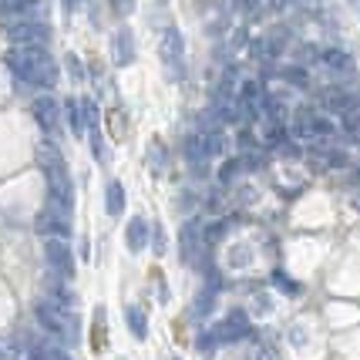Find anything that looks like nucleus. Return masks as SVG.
<instances>
[{
    "instance_id": "f257e3e1",
    "label": "nucleus",
    "mask_w": 360,
    "mask_h": 360,
    "mask_svg": "<svg viewBox=\"0 0 360 360\" xmlns=\"http://www.w3.org/2000/svg\"><path fill=\"white\" fill-rule=\"evenodd\" d=\"M4 64L11 68V75L31 88H44L51 91L61 71H58V61L51 58L47 47H24V44H11V51L4 54Z\"/></svg>"
},
{
    "instance_id": "f03ea898",
    "label": "nucleus",
    "mask_w": 360,
    "mask_h": 360,
    "mask_svg": "<svg viewBox=\"0 0 360 360\" xmlns=\"http://www.w3.org/2000/svg\"><path fill=\"white\" fill-rule=\"evenodd\" d=\"M37 165H41V172H44V179H47L51 205L71 212V209H75V186H71V175H68V165H64L61 152H58L51 141H44V145L37 148Z\"/></svg>"
},
{
    "instance_id": "7ed1b4c3",
    "label": "nucleus",
    "mask_w": 360,
    "mask_h": 360,
    "mask_svg": "<svg viewBox=\"0 0 360 360\" xmlns=\"http://www.w3.org/2000/svg\"><path fill=\"white\" fill-rule=\"evenodd\" d=\"M34 316L41 320V327L51 333H61V337H75V314H71V303H64L58 297H41L34 300Z\"/></svg>"
},
{
    "instance_id": "20e7f679",
    "label": "nucleus",
    "mask_w": 360,
    "mask_h": 360,
    "mask_svg": "<svg viewBox=\"0 0 360 360\" xmlns=\"http://www.w3.org/2000/svg\"><path fill=\"white\" fill-rule=\"evenodd\" d=\"M158 58H162L172 81L186 78V37H182V31L175 24H169L162 31V37H158Z\"/></svg>"
},
{
    "instance_id": "39448f33",
    "label": "nucleus",
    "mask_w": 360,
    "mask_h": 360,
    "mask_svg": "<svg viewBox=\"0 0 360 360\" xmlns=\"http://www.w3.org/2000/svg\"><path fill=\"white\" fill-rule=\"evenodd\" d=\"M290 131H293L297 139H303V141H314V139H330V135H337V125H333V118H330V115H323V111L297 108Z\"/></svg>"
},
{
    "instance_id": "423d86ee",
    "label": "nucleus",
    "mask_w": 360,
    "mask_h": 360,
    "mask_svg": "<svg viewBox=\"0 0 360 360\" xmlns=\"http://www.w3.org/2000/svg\"><path fill=\"white\" fill-rule=\"evenodd\" d=\"M7 41L24 47H47L51 27L44 17H17V20H7Z\"/></svg>"
},
{
    "instance_id": "0eeeda50",
    "label": "nucleus",
    "mask_w": 360,
    "mask_h": 360,
    "mask_svg": "<svg viewBox=\"0 0 360 360\" xmlns=\"http://www.w3.org/2000/svg\"><path fill=\"white\" fill-rule=\"evenodd\" d=\"M252 333V320L246 310H233V314H226V320L216 323L212 330V340H219V344H236V340H246Z\"/></svg>"
},
{
    "instance_id": "6e6552de",
    "label": "nucleus",
    "mask_w": 360,
    "mask_h": 360,
    "mask_svg": "<svg viewBox=\"0 0 360 360\" xmlns=\"http://www.w3.org/2000/svg\"><path fill=\"white\" fill-rule=\"evenodd\" d=\"M320 101L333 115H350V111L360 108V88H354V84H333V88H327L320 94Z\"/></svg>"
},
{
    "instance_id": "1a4fd4ad",
    "label": "nucleus",
    "mask_w": 360,
    "mask_h": 360,
    "mask_svg": "<svg viewBox=\"0 0 360 360\" xmlns=\"http://www.w3.org/2000/svg\"><path fill=\"white\" fill-rule=\"evenodd\" d=\"M44 256H47V263L58 269L64 280L75 276V256H71V250H68V239H64V236H47Z\"/></svg>"
},
{
    "instance_id": "9d476101",
    "label": "nucleus",
    "mask_w": 360,
    "mask_h": 360,
    "mask_svg": "<svg viewBox=\"0 0 360 360\" xmlns=\"http://www.w3.org/2000/svg\"><path fill=\"white\" fill-rule=\"evenodd\" d=\"M34 229L41 236H71V212H64L58 205H47L44 212H37V219H34Z\"/></svg>"
},
{
    "instance_id": "9b49d317",
    "label": "nucleus",
    "mask_w": 360,
    "mask_h": 360,
    "mask_svg": "<svg viewBox=\"0 0 360 360\" xmlns=\"http://www.w3.org/2000/svg\"><path fill=\"white\" fill-rule=\"evenodd\" d=\"M263 105H266V98H263L259 81L246 78L243 84H239V94H236V108H239V118H259Z\"/></svg>"
},
{
    "instance_id": "f8f14e48",
    "label": "nucleus",
    "mask_w": 360,
    "mask_h": 360,
    "mask_svg": "<svg viewBox=\"0 0 360 360\" xmlns=\"http://www.w3.org/2000/svg\"><path fill=\"white\" fill-rule=\"evenodd\" d=\"M34 118H37V125H41L44 135H54L58 125H61V101H58V98H51V94L34 98Z\"/></svg>"
},
{
    "instance_id": "ddd939ff",
    "label": "nucleus",
    "mask_w": 360,
    "mask_h": 360,
    "mask_svg": "<svg viewBox=\"0 0 360 360\" xmlns=\"http://www.w3.org/2000/svg\"><path fill=\"white\" fill-rule=\"evenodd\" d=\"M135 54H139V44H135L131 27H118V31L111 34V64L115 68H128V64L135 61Z\"/></svg>"
},
{
    "instance_id": "4468645a",
    "label": "nucleus",
    "mask_w": 360,
    "mask_h": 360,
    "mask_svg": "<svg viewBox=\"0 0 360 360\" xmlns=\"http://www.w3.org/2000/svg\"><path fill=\"white\" fill-rule=\"evenodd\" d=\"M47 0H0V14L7 20H17V17H44Z\"/></svg>"
},
{
    "instance_id": "2eb2a0df",
    "label": "nucleus",
    "mask_w": 360,
    "mask_h": 360,
    "mask_svg": "<svg viewBox=\"0 0 360 360\" xmlns=\"http://www.w3.org/2000/svg\"><path fill=\"white\" fill-rule=\"evenodd\" d=\"M320 64L327 68L330 75H354V58L347 54L344 47H323L320 51Z\"/></svg>"
},
{
    "instance_id": "dca6fc26",
    "label": "nucleus",
    "mask_w": 360,
    "mask_h": 360,
    "mask_svg": "<svg viewBox=\"0 0 360 360\" xmlns=\"http://www.w3.org/2000/svg\"><path fill=\"white\" fill-rule=\"evenodd\" d=\"M148 236H152V226H148V219H145V216H135V219L128 222V229H125L128 250H131V252H141L145 246H148Z\"/></svg>"
},
{
    "instance_id": "f3484780",
    "label": "nucleus",
    "mask_w": 360,
    "mask_h": 360,
    "mask_svg": "<svg viewBox=\"0 0 360 360\" xmlns=\"http://www.w3.org/2000/svg\"><path fill=\"white\" fill-rule=\"evenodd\" d=\"M182 152H186L188 162H205V158H212L209 155V135H205V131H192L186 139V145H182Z\"/></svg>"
},
{
    "instance_id": "a211bd4d",
    "label": "nucleus",
    "mask_w": 360,
    "mask_h": 360,
    "mask_svg": "<svg viewBox=\"0 0 360 360\" xmlns=\"http://www.w3.org/2000/svg\"><path fill=\"white\" fill-rule=\"evenodd\" d=\"M125 320H128V330H131L135 340H145V337H148V314H145L141 303H131V307H128Z\"/></svg>"
},
{
    "instance_id": "6ab92c4d",
    "label": "nucleus",
    "mask_w": 360,
    "mask_h": 360,
    "mask_svg": "<svg viewBox=\"0 0 360 360\" xmlns=\"http://www.w3.org/2000/svg\"><path fill=\"white\" fill-rule=\"evenodd\" d=\"M105 209H108V216L125 212V186L118 179H111L108 186H105Z\"/></svg>"
},
{
    "instance_id": "aec40b11",
    "label": "nucleus",
    "mask_w": 360,
    "mask_h": 360,
    "mask_svg": "<svg viewBox=\"0 0 360 360\" xmlns=\"http://www.w3.org/2000/svg\"><path fill=\"white\" fill-rule=\"evenodd\" d=\"M195 229H199V222H186L182 226V259H186L188 266L199 259L195 256V246H199V239H195Z\"/></svg>"
},
{
    "instance_id": "412c9836",
    "label": "nucleus",
    "mask_w": 360,
    "mask_h": 360,
    "mask_svg": "<svg viewBox=\"0 0 360 360\" xmlns=\"http://www.w3.org/2000/svg\"><path fill=\"white\" fill-rule=\"evenodd\" d=\"M64 111H68V125H71V135H84V111H81L78 98H68L64 101Z\"/></svg>"
},
{
    "instance_id": "4be33fe9",
    "label": "nucleus",
    "mask_w": 360,
    "mask_h": 360,
    "mask_svg": "<svg viewBox=\"0 0 360 360\" xmlns=\"http://www.w3.org/2000/svg\"><path fill=\"white\" fill-rule=\"evenodd\" d=\"M27 360H71V354H68L64 347L41 344V347H34L31 354H27Z\"/></svg>"
},
{
    "instance_id": "5701e85b",
    "label": "nucleus",
    "mask_w": 360,
    "mask_h": 360,
    "mask_svg": "<svg viewBox=\"0 0 360 360\" xmlns=\"http://www.w3.org/2000/svg\"><path fill=\"white\" fill-rule=\"evenodd\" d=\"M273 283L286 290V297H300V283H293L286 273H283V269H273Z\"/></svg>"
},
{
    "instance_id": "b1692460",
    "label": "nucleus",
    "mask_w": 360,
    "mask_h": 360,
    "mask_svg": "<svg viewBox=\"0 0 360 360\" xmlns=\"http://www.w3.org/2000/svg\"><path fill=\"white\" fill-rule=\"evenodd\" d=\"M283 78L290 81V84H297V88H307V84H310V78H307V71H303V68H286V71H283Z\"/></svg>"
},
{
    "instance_id": "393cba45",
    "label": "nucleus",
    "mask_w": 360,
    "mask_h": 360,
    "mask_svg": "<svg viewBox=\"0 0 360 360\" xmlns=\"http://www.w3.org/2000/svg\"><path fill=\"white\" fill-rule=\"evenodd\" d=\"M205 135H209V155H222L226 152V135L222 131H205Z\"/></svg>"
},
{
    "instance_id": "a878e982",
    "label": "nucleus",
    "mask_w": 360,
    "mask_h": 360,
    "mask_svg": "<svg viewBox=\"0 0 360 360\" xmlns=\"http://www.w3.org/2000/svg\"><path fill=\"white\" fill-rule=\"evenodd\" d=\"M226 229H229V226H226V219H222V222H216V226H209V229H205V236H202V239H205V243H209V246H212V243H219V236L226 233Z\"/></svg>"
},
{
    "instance_id": "bb28decb",
    "label": "nucleus",
    "mask_w": 360,
    "mask_h": 360,
    "mask_svg": "<svg viewBox=\"0 0 360 360\" xmlns=\"http://www.w3.org/2000/svg\"><path fill=\"white\" fill-rule=\"evenodd\" d=\"M239 4H243V11H246V14H263V11H266L269 7V0H239Z\"/></svg>"
},
{
    "instance_id": "cd10ccee",
    "label": "nucleus",
    "mask_w": 360,
    "mask_h": 360,
    "mask_svg": "<svg viewBox=\"0 0 360 360\" xmlns=\"http://www.w3.org/2000/svg\"><path fill=\"white\" fill-rule=\"evenodd\" d=\"M111 11L118 17H128L131 11H135V0H111Z\"/></svg>"
},
{
    "instance_id": "c85d7f7f",
    "label": "nucleus",
    "mask_w": 360,
    "mask_h": 360,
    "mask_svg": "<svg viewBox=\"0 0 360 360\" xmlns=\"http://www.w3.org/2000/svg\"><path fill=\"white\" fill-rule=\"evenodd\" d=\"M344 118H347V131H350L354 139H360V111H350Z\"/></svg>"
},
{
    "instance_id": "c756f323",
    "label": "nucleus",
    "mask_w": 360,
    "mask_h": 360,
    "mask_svg": "<svg viewBox=\"0 0 360 360\" xmlns=\"http://www.w3.org/2000/svg\"><path fill=\"white\" fill-rule=\"evenodd\" d=\"M256 360H280V350L273 344H263L259 347V354H256Z\"/></svg>"
},
{
    "instance_id": "7c9ffc66",
    "label": "nucleus",
    "mask_w": 360,
    "mask_h": 360,
    "mask_svg": "<svg viewBox=\"0 0 360 360\" xmlns=\"http://www.w3.org/2000/svg\"><path fill=\"white\" fill-rule=\"evenodd\" d=\"M152 236H155L152 250H155V252H165V233H162V226H155V229H152Z\"/></svg>"
},
{
    "instance_id": "2f4dec72",
    "label": "nucleus",
    "mask_w": 360,
    "mask_h": 360,
    "mask_svg": "<svg viewBox=\"0 0 360 360\" xmlns=\"http://www.w3.org/2000/svg\"><path fill=\"white\" fill-rule=\"evenodd\" d=\"M84 4H88V0H61V7L68 11V14H75V11H81Z\"/></svg>"
},
{
    "instance_id": "473e14b6",
    "label": "nucleus",
    "mask_w": 360,
    "mask_h": 360,
    "mask_svg": "<svg viewBox=\"0 0 360 360\" xmlns=\"http://www.w3.org/2000/svg\"><path fill=\"white\" fill-rule=\"evenodd\" d=\"M0 360H14V350L7 344H0Z\"/></svg>"
},
{
    "instance_id": "72a5a7b5",
    "label": "nucleus",
    "mask_w": 360,
    "mask_h": 360,
    "mask_svg": "<svg viewBox=\"0 0 360 360\" xmlns=\"http://www.w3.org/2000/svg\"><path fill=\"white\" fill-rule=\"evenodd\" d=\"M350 7H357V11H360V0H350Z\"/></svg>"
},
{
    "instance_id": "f704fd0d",
    "label": "nucleus",
    "mask_w": 360,
    "mask_h": 360,
    "mask_svg": "<svg viewBox=\"0 0 360 360\" xmlns=\"http://www.w3.org/2000/svg\"><path fill=\"white\" fill-rule=\"evenodd\" d=\"M172 360H179V357H172Z\"/></svg>"
},
{
    "instance_id": "c9c22d12",
    "label": "nucleus",
    "mask_w": 360,
    "mask_h": 360,
    "mask_svg": "<svg viewBox=\"0 0 360 360\" xmlns=\"http://www.w3.org/2000/svg\"><path fill=\"white\" fill-rule=\"evenodd\" d=\"M162 4H165V0H162Z\"/></svg>"
}]
</instances>
